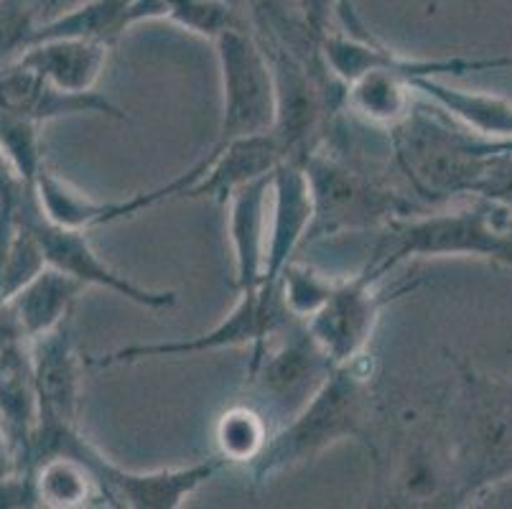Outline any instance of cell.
Returning a JSON list of instances; mask_svg holds the SVG:
<instances>
[{
    "label": "cell",
    "instance_id": "6da1fadb",
    "mask_svg": "<svg viewBox=\"0 0 512 509\" xmlns=\"http://www.w3.org/2000/svg\"><path fill=\"white\" fill-rule=\"evenodd\" d=\"M383 408L377 392V362L372 352L334 367L314 398L276 428L263 454L248 466L253 487L319 459L344 441H357L377 459Z\"/></svg>",
    "mask_w": 512,
    "mask_h": 509
},
{
    "label": "cell",
    "instance_id": "7a4b0ae2",
    "mask_svg": "<svg viewBox=\"0 0 512 509\" xmlns=\"http://www.w3.org/2000/svg\"><path fill=\"white\" fill-rule=\"evenodd\" d=\"M454 387L441 408L454 507H474L495 484L512 479V380L449 352Z\"/></svg>",
    "mask_w": 512,
    "mask_h": 509
},
{
    "label": "cell",
    "instance_id": "3957f363",
    "mask_svg": "<svg viewBox=\"0 0 512 509\" xmlns=\"http://www.w3.org/2000/svg\"><path fill=\"white\" fill-rule=\"evenodd\" d=\"M474 258L512 270V219L484 196L426 207L380 230L365 268L388 278L411 260Z\"/></svg>",
    "mask_w": 512,
    "mask_h": 509
},
{
    "label": "cell",
    "instance_id": "277c9868",
    "mask_svg": "<svg viewBox=\"0 0 512 509\" xmlns=\"http://www.w3.org/2000/svg\"><path fill=\"white\" fill-rule=\"evenodd\" d=\"M304 166L314 196V222L306 242L347 232H380L395 219L426 209L416 196L395 189L383 176L329 148V143Z\"/></svg>",
    "mask_w": 512,
    "mask_h": 509
},
{
    "label": "cell",
    "instance_id": "5b68a950",
    "mask_svg": "<svg viewBox=\"0 0 512 509\" xmlns=\"http://www.w3.org/2000/svg\"><path fill=\"white\" fill-rule=\"evenodd\" d=\"M395 166L406 176L411 194L423 207H439L474 194L487 156L479 138L462 125H451L421 102L411 118L390 130Z\"/></svg>",
    "mask_w": 512,
    "mask_h": 509
},
{
    "label": "cell",
    "instance_id": "8992f818",
    "mask_svg": "<svg viewBox=\"0 0 512 509\" xmlns=\"http://www.w3.org/2000/svg\"><path fill=\"white\" fill-rule=\"evenodd\" d=\"M337 364L316 344L309 326L291 319L248 359V390L268 423L281 428L299 413Z\"/></svg>",
    "mask_w": 512,
    "mask_h": 509
},
{
    "label": "cell",
    "instance_id": "52a82bcc",
    "mask_svg": "<svg viewBox=\"0 0 512 509\" xmlns=\"http://www.w3.org/2000/svg\"><path fill=\"white\" fill-rule=\"evenodd\" d=\"M222 82V120L214 148L248 135L271 133L276 123V82L268 54L248 26L212 41Z\"/></svg>",
    "mask_w": 512,
    "mask_h": 509
},
{
    "label": "cell",
    "instance_id": "ba28073f",
    "mask_svg": "<svg viewBox=\"0 0 512 509\" xmlns=\"http://www.w3.org/2000/svg\"><path fill=\"white\" fill-rule=\"evenodd\" d=\"M291 319L296 316H291V311L283 306L278 280L276 283H260L253 291H242L230 314L204 334L189 336V339H171V342L128 344V347L113 349V352L97 357L95 364L97 367H115V364H136L143 359L192 357V354L222 352V349L237 347H248L253 354Z\"/></svg>",
    "mask_w": 512,
    "mask_h": 509
},
{
    "label": "cell",
    "instance_id": "9c48e42d",
    "mask_svg": "<svg viewBox=\"0 0 512 509\" xmlns=\"http://www.w3.org/2000/svg\"><path fill=\"white\" fill-rule=\"evenodd\" d=\"M416 288L418 280L390 286L388 278L362 268L349 278H339L329 301L306 321V326L334 364L352 362L370 352L372 336L385 308Z\"/></svg>",
    "mask_w": 512,
    "mask_h": 509
},
{
    "label": "cell",
    "instance_id": "30bf717a",
    "mask_svg": "<svg viewBox=\"0 0 512 509\" xmlns=\"http://www.w3.org/2000/svg\"><path fill=\"white\" fill-rule=\"evenodd\" d=\"M319 51L329 72L342 84H349L370 69H388L398 77L416 82V79H449L462 77L467 72H502L512 69V54L497 56H408L388 49L367 34H357V28H349V34L329 31L319 41Z\"/></svg>",
    "mask_w": 512,
    "mask_h": 509
},
{
    "label": "cell",
    "instance_id": "8fae6325",
    "mask_svg": "<svg viewBox=\"0 0 512 509\" xmlns=\"http://www.w3.org/2000/svg\"><path fill=\"white\" fill-rule=\"evenodd\" d=\"M18 209H21L23 219L31 224V230L39 237L46 263L51 268L64 270V273L77 278L85 286L107 288V291L123 296L125 301L136 303L141 308H151V311H164V308H171L176 303L174 291H153V288L141 286V283L130 280L120 270H115L105 258L97 255L87 232L69 230V227H59V224L49 222L41 212L34 186H29L26 194L21 196Z\"/></svg>",
    "mask_w": 512,
    "mask_h": 509
},
{
    "label": "cell",
    "instance_id": "7c38bea8",
    "mask_svg": "<svg viewBox=\"0 0 512 509\" xmlns=\"http://www.w3.org/2000/svg\"><path fill=\"white\" fill-rule=\"evenodd\" d=\"M194 181V171L189 168L186 174L176 176L166 186H158L151 191H138V194L128 196V199H118V202H102L95 196L85 194L67 179L51 171L49 166H41L39 176L34 181L36 199L49 222L59 224V227H69V230L90 232L97 227H107V224L123 222V219L136 217V214L146 212V209L156 207V204L166 202V199H179L184 189Z\"/></svg>",
    "mask_w": 512,
    "mask_h": 509
},
{
    "label": "cell",
    "instance_id": "4fadbf2b",
    "mask_svg": "<svg viewBox=\"0 0 512 509\" xmlns=\"http://www.w3.org/2000/svg\"><path fill=\"white\" fill-rule=\"evenodd\" d=\"M31 367L39 392V426H77L85 367L69 321L31 342Z\"/></svg>",
    "mask_w": 512,
    "mask_h": 509
},
{
    "label": "cell",
    "instance_id": "5bb4252c",
    "mask_svg": "<svg viewBox=\"0 0 512 509\" xmlns=\"http://www.w3.org/2000/svg\"><path fill=\"white\" fill-rule=\"evenodd\" d=\"M283 163V151L273 133L248 135L214 148L194 163V181L184 189L179 199H212L227 204L240 186L273 176Z\"/></svg>",
    "mask_w": 512,
    "mask_h": 509
},
{
    "label": "cell",
    "instance_id": "9a60e30c",
    "mask_svg": "<svg viewBox=\"0 0 512 509\" xmlns=\"http://www.w3.org/2000/svg\"><path fill=\"white\" fill-rule=\"evenodd\" d=\"M225 466L227 461L222 456H214L176 469L133 471L123 469L105 456L100 464V476L115 507L179 509Z\"/></svg>",
    "mask_w": 512,
    "mask_h": 509
},
{
    "label": "cell",
    "instance_id": "2e32d148",
    "mask_svg": "<svg viewBox=\"0 0 512 509\" xmlns=\"http://www.w3.org/2000/svg\"><path fill=\"white\" fill-rule=\"evenodd\" d=\"M0 110L29 118L39 125L59 118H74V115H105V118L125 120V123L130 120L105 95L64 92L21 62L0 67Z\"/></svg>",
    "mask_w": 512,
    "mask_h": 509
},
{
    "label": "cell",
    "instance_id": "e0dca14e",
    "mask_svg": "<svg viewBox=\"0 0 512 509\" xmlns=\"http://www.w3.org/2000/svg\"><path fill=\"white\" fill-rule=\"evenodd\" d=\"M311 222H314V196H311L306 166L283 161L271 176V217H268L263 283H276L296 250L309 240Z\"/></svg>",
    "mask_w": 512,
    "mask_h": 509
},
{
    "label": "cell",
    "instance_id": "ac0fdd59",
    "mask_svg": "<svg viewBox=\"0 0 512 509\" xmlns=\"http://www.w3.org/2000/svg\"><path fill=\"white\" fill-rule=\"evenodd\" d=\"M271 217V176L245 184L227 199V237L237 291H253L265 278Z\"/></svg>",
    "mask_w": 512,
    "mask_h": 509
},
{
    "label": "cell",
    "instance_id": "d6986e66",
    "mask_svg": "<svg viewBox=\"0 0 512 509\" xmlns=\"http://www.w3.org/2000/svg\"><path fill=\"white\" fill-rule=\"evenodd\" d=\"M39 415L31 344L3 347L0 349V426L11 441L21 471H31Z\"/></svg>",
    "mask_w": 512,
    "mask_h": 509
},
{
    "label": "cell",
    "instance_id": "ffe728a7",
    "mask_svg": "<svg viewBox=\"0 0 512 509\" xmlns=\"http://www.w3.org/2000/svg\"><path fill=\"white\" fill-rule=\"evenodd\" d=\"M113 44L92 39H41L18 59L54 87L74 95L95 92Z\"/></svg>",
    "mask_w": 512,
    "mask_h": 509
},
{
    "label": "cell",
    "instance_id": "44dd1931",
    "mask_svg": "<svg viewBox=\"0 0 512 509\" xmlns=\"http://www.w3.org/2000/svg\"><path fill=\"white\" fill-rule=\"evenodd\" d=\"M411 84L418 97L431 102L434 110H439L441 115L454 120L456 125H462L477 138H512V102L505 97L492 95V92L464 90V87H456L446 79H416Z\"/></svg>",
    "mask_w": 512,
    "mask_h": 509
},
{
    "label": "cell",
    "instance_id": "7402d4cb",
    "mask_svg": "<svg viewBox=\"0 0 512 509\" xmlns=\"http://www.w3.org/2000/svg\"><path fill=\"white\" fill-rule=\"evenodd\" d=\"M85 283L67 275L64 270L46 265L34 280H29L21 291L8 298L18 324L29 342L39 336L51 334L62 324H67L77 296L85 291Z\"/></svg>",
    "mask_w": 512,
    "mask_h": 509
},
{
    "label": "cell",
    "instance_id": "603a6c76",
    "mask_svg": "<svg viewBox=\"0 0 512 509\" xmlns=\"http://www.w3.org/2000/svg\"><path fill=\"white\" fill-rule=\"evenodd\" d=\"M418 105V92L408 79L370 69L349 84H344V107L370 128L390 133L411 118Z\"/></svg>",
    "mask_w": 512,
    "mask_h": 509
},
{
    "label": "cell",
    "instance_id": "cb8c5ba5",
    "mask_svg": "<svg viewBox=\"0 0 512 509\" xmlns=\"http://www.w3.org/2000/svg\"><path fill=\"white\" fill-rule=\"evenodd\" d=\"M34 487L39 507L46 509H79V507H115L100 474L87 461L77 456L57 454L36 461Z\"/></svg>",
    "mask_w": 512,
    "mask_h": 509
},
{
    "label": "cell",
    "instance_id": "d4e9b609",
    "mask_svg": "<svg viewBox=\"0 0 512 509\" xmlns=\"http://www.w3.org/2000/svg\"><path fill=\"white\" fill-rule=\"evenodd\" d=\"M128 21L130 28L143 21H171L209 41L230 28L248 26L230 0H133Z\"/></svg>",
    "mask_w": 512,
    "mask_h": 509
},
{
    "label": "cell",
    "instance_id": "484cf974",
    "mask_svg": "<svg viewBox=\"0 0 512 509\" xmlns=\"http://www.w3.org/2000/svg\"><path fill=\"white\" fill-rule=\"evenodd\" d=\"M130 6L133 0H87L74 11L54 18L39 28L41 39H92L115 44L120 34L130 28Z\"/></svg>",
    "mask_w": 512,
    "mask_h": 509
},
{
    "label": "cell",
    "instance_id": "4316f807",
    "mask_svg": "<svg viewBox=\"0 0 512 509\" xmlns=\"http://www.w3.org/2000/svg\"><path fill=\"white\" fill-rule=\"evenodd\" d=\"M273 436V426L253 403H237L227 408L214 423V446L217 456L227 466H250L265 451Z\"/></svg>",
    "mask_w": 512,
    "mask_h": 509
},
{
    "label": "cell",
    "instance_id": "83f0119b",
    "mask_svg": "<svg viewBox=\"0 0 512 509\" xmlns=\"http://www.w3.org/2000/svg\"><path fill=\"white\" fill-rule=\"evenodd\" d=\"M337 283L339 278H334V275L321 273V270L296 263V260H291L278 275V291H281L283 306L291 311V316L301 321H309L329 301Z\"/></svg>",
    "mask_w": 512,
    "mask_h": 509
},
{
    "label": "cell",
    "instance_id": "f1b7e54d",
    "mask_svg": "<svg viewBox=\"0 0 512 509\" xmlns=\"http://www.w3.org/2000/svg\"><path fill=\"white\" fill-rule=\"evenodd\" d=\"M39 123L21 115L0 110V148L11 158L13 168L26 184H34L44 166V148H41Z\"/></svg>",
    "mask_w": 512,
    "mask_h": 509
},
{
    "label": "cell",
    "instance_id": "f546056e",
    "mask_svg": "<svg viewBox=\"0 0 512 509\" xmlns=\"http://www.w3.org/2000/svg\"><path fill=\"white\" fill-rule=\"evenodd\" d=\"M41 18L29 0H0V67L18 62L39 36Z\"/></svg>",
    "mask_w": 512,
    "mask_h": 509
},
{
    "label": "cell",
    "instance_id": "4dcf8cb0",
    "mask_svg": "<svg viewBox=\"0 0 512 509\" xmlns=\"http://www.w3.org/2000/svg\"><path fill=\"white\" fill-rule=\"evenodd\" d=\"M474 194L505 209L512 219V153H487V163Z\"/></svg>",
    "mask_w": 512,
    "mask_h": 509
},
{
    "label": "cell",
    "instance_id": "1f68e13d",
    "mask_svg": "<svg viewBox=\"0 0 512 509\" xmlns=\"http://www.w3.org/2000/svg\"><path fill=\"white\" fill-rule=\"evenodd\" d=\"M344 0H293V13L301 18L311 39L319 44L332 31V21L337 18Z\"/></svg>",
    "mask_w": 512,
    "mask_h": 509
},
{
    "label": "cell",
    "instance_id": "d6a6232c",
    "mask_svg": "<svg viewBox=\"0 0 512 509\" xmlns=\"http://www.w3.org/2000/svg\"><path fill=\"white\" fill-rule=\"evenodd\" d=\"M39 507L34 476L31 471L0 476V509H31Z\"/></svg>",
    "mask_w": 512,
    "mask_h": 509
},
{
    "label": "cell",
    "instance_id": "836d02e7",
    "mask_svg": "<svg viewBox=\"0 0 512 509\" xmlns=\"http://www.w3.org/2000/svg\"><path fill=\"white\" fill-rule=\"evenodd\" d=\"M29 186H34V184H26V181L18 176V171L13 168V163H11V158H8L6 151L0 148V204L18 199L23 191L29 189Z\"/></svg>",
    "mask_w": 512,
    "mask_h": 509
},
{
    "label": "cell",
    "instance_id": "e575fe53",
    "mask_svg": "<svg viewBox=\"0 0 512 509\" xmlns=\"http://www.w3.org/2000/svg\"><path fill=\"white\" fill-rule=\"evenodd\" d=\"M29 3L34 6V11L39 13L41 26H44V23L54 21V18L64 16V13L74 11V8L87 3V0H29Z\"/></svg>",
    "mask_w": 512,
    "mask_h": 509
},
{
    "label": "cell",
    "instance_id": "d590c367",
    "mask_svg": "<svg viewBox=\"0 0 512 509\" xmlns=\"http://www.w3.org/2000/svg\"><path fill=\"white\" fill-rule=\"evenodd\" d=\"M16 471H21V466H18V459L16 454H13L6 431H3V426H0V476L16 474Z\"/></svg>",
    "mask_w": 512,
    "mask_h": 509
},
{
    "label": "cell",
    "instance_id": "8d00e7d4",
    "mask_svg": "<svg viewBox=\"0 0 512 509\" xmlns=\"http://www.w3.org/2000/svg\"><path fill=\"white\" fill-rule=\"evenodd\" d=\"M479 151L487 153H512V138L510 140H484L479 138Z\"/></svg>",
    "mask_w": 512,
    "mask_h": 509
},
{
    "label": "cell",
    "instance_id": "74e56055",
    "mask_svg": "<svg viewBox=\"0 0 512 509\" xmlns=\"http://www.w3.org/2000/svg\"><path fill=\"white\" fill-rule=\"evenodd\" d=\"M436 6H439V0H431V3H428V13H434Z\"/></svg>",
    "mask_w": 512,
    "mask_h": 509
}]
</instances>
